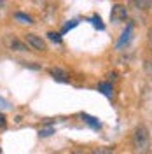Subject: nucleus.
<instances>
[{"label":"nucleus","instance_id":"1","mask_svg":"<svg viewBox=\"0 0 152 154\" xmlns=\"http://www.w3.org/2000/svg\"><path fill=\"white\" fill-rule=\"evenodd\" d=\"M131 142H133L135 154H149L150 152V133H149V130L143 125H138L135 128Z\"/></svg>","mask_w":152,"mask_h":154},{"label":"nucleus","instance_id":"2","mask_svg":"<svg viewBox=\"0 0 152 154\" xmlns=\"http://www.w3.org/2000/svg\"><path fill=\"white\" fill-rule=\"evenodd\" d=\"M25 42H26L33 51H40V53L47 51L46 40H42V37H38V35H35V33H26V35H25Z\"/></svg>","mask_w":152,"mask_h":154},{"label":"nucleus","instance_id":"3","mask_svg":"<svg viewBox=\"0 0 152 154\" xmlns=\"http://www.w3.org/2000/svg\"><path fill=\"white\" fill-rule=\"evenodd\" d=\"M128 19V7L123 4H114L110 11V21L112 23H123Z\"/></svg>","mask_w":152,"mask_h":154},{"label":"nucleus","instance_id":"4","mask_svg":"<svg viewBox=\"0 0 152 154\" xmlns=\"http://www.w3.org/2000/svg\"><path fill=\"white\" fill-rule=\"evenodd\" d=\"M5 44H7V48H9L11 51H18V53H25V51H28V46H26L25 42H21L19 38H16V37L5 38Z\"/></svg>","mask_w":152,"mask_h":154},{"label":"nucleus","instance_id":"5","mask_svg":"<svg viewBox=\"0 0 152 154\" xmlns=\"http://www.w3.org/2000/svg\"><path fill=\"white\" fill-rule=\"evenodd\" d=\"M49 74H51V77H54L59 82H68V81H70V79H68V74L59 67H51L49 68Z\"/></svg>","mask_w":152,"mask_h":154},{"label":"nucleus","instance_id":"6","mask_svg":"<svg viewBox=\"0 0 152 154\" xmlns=\"http://www.w3.org/2000/svg\"><path fill=\"white\" fill-rule=\"evenodd\" d=\"M98 91L103 93L107 98H112V95H114V88H112L110 82H100V84H98Z\"/></svg>","mask_w":152,"mask_h":154},{"label":"nucleus","instance_id":"7","mask_svg":"<svg viewBox=\"0 0 152 154\" xmlns=\"http://www.w3.org/2000/svg\"><path fill=\"white\" fill-rule=\"evenodd\" d=\"M131 32H133V25H128V28L124 30V33H123V37H121V40L117 42V48H123L124 42H128V40L131 38Z\"/></svg>","mask_w":152,"mask_h":154},{"label":"nucleus","instance_id":"8","mask_svg":"<svg viewBox=\"0 0 152 154\" xmlns=\"http://www.w3.org/2000/svg\"><path fill=\"white\" fill-rule=\"evenodd\" d=\"M133 5L136 7V9L149 11L152 7V2H150V0H136V2H133Z\"/></svg>","mask_w":152,"mask_h":154},{"label":"nucleus","instance_id":"9","mask_svg":"<svg viewBox=\"0 0 152 154\" xmlns=\"http://www.w3.org/2000/svg\"><path fill=\"white\" fill-rule=\"evenodd\" d=\"M91 154H114V147H107V145H100V147H95Z\"/></svg>","mask_w":152,"mask_h":154},{"label":"nucleus","instance_id":"10","mask_svg":"<svg viewBox=\"0 0 152 154\" xmlns=\"http://www.w3.org/2000/svg\"><path fill=\"white\" fill-rule=\"evenodd\" d=\"M14 19H19L21 23H28V25L33 23V18L28 16V14H25V12H16V14H14Z\"/></svg>","mask_w":152,"mask_h":154},{"label":"nucleus","instance_id":"11","mask_svg":"<svg viewBox=\"0 0 152 154\" xmlns=\"http://www.w3.org/2000/svg\"><path fill=\"white\" fill-rule=\"evenodd\" d=\"M82 119H84V121H86L89 126H93V128H100V126H102V125H100V123L95 119V117H91V116H87V114H82Z\"/></svg>","mask_w":152,"mask_h":154},{"label":"nucleus","instance_id":"12","mask_svg":"<svg viewBox=\"0 0 152 154\" xmlns=\"http://www.w3.org/2000/svg\"><path fill=\"white\" fill-rule=\"evenodd\" d=\"M53 133H54V128H53V126L42 128V130L38 131V135H40V137H49V135H53Z\"/></svg>","mask_w":152,"mask_h":154},{"label":"nucleus","instance_id":"13","mask_svg":"<svg viewBox=\"0 0 152 154\" xmlns=\"http://www.w3.org/2000/svg\"><path fill=\"white\" fill-rule=\"evenodd\" d=\"M47 37L53 40V42H56V44H61V37H59V33H56V32H49Z\"/></svg>","mask_w":152,"mask_h":154},{"label":"nucleus","instance_id":"14","mask_svg":"<svg viewBox=\"0 0 152 154\" xmlns=\"http://www.w3.org/2000/svg\"><path fill=\"white\" fill-rule=\"evenodd\" d=\"M93 25H95V26H98L100 30H103V25H102V19H100V16H95V18H93Z\"/></svg>","mask_w":152,"mask_h":154},{"label":"nucleus","instance_id":"15","mask_svg":"<svg viewBox=\"0 0 152 154\" xmlns=\"http://www.w3.org/2000/svg\"><path fill=\"white\" fill-rule=\"evenodd\" d=\"M145 70H147V72L152 75V58H149V60L145 61Z\"/></svg>","mask_w":152,"mask_h":154},{"label":"nucleus","instance_id":"16","mask_svg":"<svg viewBox=\"0 0 152 154\" xmlns=\"http://www.w3.org/2000/svg\"><path fill=\"white\" fill-rule=\"evenodd\" d=\"M5 123H7V117H5L4 114H0V128H4Z\"/></svg>","mask_w":152,"mask_h":154},{"label":"nucleus","instance_id":"17","mask_svg":"<svg viewBox=\"0 0 152 154\" xmlns=\"http://www.w3.org/2000/svg\"><path fill=\"white\" fill-rule=\"evenodd\" d=\"M77 23H79V21H74V23H68V25H65V28H63V32H67V30L74 28V26H75Z\"/></svg>","mask_w":152,"mask_h":154},{"label":"nucleus","instance_id":"18","mask_svg":"<svg viewBox=\"0 0 152 154\" xmlns=\"http://www.w3.org/2000/svg\"><path fill=\"white\" fill-rule=\"evenodd\" d=\"M72 154H84V151H82V149H75Z\"/></svg>","mask_w":152,"mask_h":154},{"label":"nucleus","instance_id":"19","mask_svg":"<svg viewBox=\"0 0 152 154\" xmlns=\"http://www.w3.org/2000/svg\"><path fill=\"white\" fill-rule=\"evenodd\" d=\"M2 5H4V2H0V7H2Z\"/></svg>","mask_w":152,"mask_h":154},{"label":"nucleus","instance_id":"20","mask_svg":"<svg viewBox=\"0 0 152 154\" xmlns=\"http://www.w3.org/2000/svg\"><path fill=\"white\" fill-rule=\"evenodd\" d=\"M0 152H2V149H0Z\"/></svg>","mask_w":152,"mask_h":154}]
</instances>
